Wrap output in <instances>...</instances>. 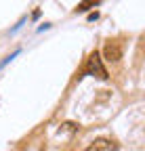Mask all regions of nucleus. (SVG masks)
Masks as SVG:
<instances>
[{
  "instance_id": "nucleus-1",
  "label": "nucleus",
  "mask_w": 145,
  "mask_h": 151,
  "mask_svg": "<svg viewBox=\"0 0 145 151\" xmlns=\"http://www.w3.org/2000/svg\"><path fill=\"white\" fill-rule=\"evenodd\" d=\"M84 71H86L88 76H95V78H99V80H107V69L103 67V61H101V57H99L97 50L88 57L86 69H84Z\"/></svg>"
},
{
  "instance_id": "nucleus-2",
  "label": "nucleus",
  "mask_w": 145,
  "mask_h": 151,
  "mask_svg": "<svg viewBox=\"0 0 145 151\" xmlns=\"http://www.w3.org/2000/svg\"><path fill=\"white\" fill-rule=\"evenodd\" d=\"M103 52H105V59L107 61H118L122 57V48L118 46V42H107Z\"/></svg>"
},
{
  "instance_id": "nucleus-3",
  "label": "nucleus",
  "mask_w": 145,
  "mask_h": 151,
  "mask_svg": "<svg viewBox=\"0 0 145 151\" xmlns=\"http://www.w3.org/2000/svg\"><path fill=\"white\" fill-rule=\"evenodd\" d=\"M110 147V141H105V139H99V141H95L93 145H90L86 151H103V149H107Z\"/></svg>"
},
{
  "instance_id": "nucleus-4",
  "label": "nucleus",
  "mask_w": 145,
  "mask_h": 151,
  "mask_svg": "<svg viewBox=\"0 0 145 151\" xmlns=\"http://www.w3.org/2000/svg\"><path fill=\"white\" fill-rule=\"evenodd\" d=\"M17 55H19V50H15L13 55H9V57H4V59H2V63H0V69H2V67H4L6 63H11V61L15 59V57H17Z\"/></svg>"
},
{
  "instance_id": "nucleus-5",
  "label": "nucleus",
  "mask_w": 145,
  "mask_h": 151,
  "mask_svg": "<svg viewBox=\"0 0 145 151\" xmlns=\"http://www.w3.org/2000/svg\"><path fill=\"white\" fill-rule=\"evenodd\" d=\"M88 6H95V2H86V4H80V6H78V11L82 13V11H86Z\"/></svg>"
}]
</instances>
